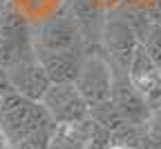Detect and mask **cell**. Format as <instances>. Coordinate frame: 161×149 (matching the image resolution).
Here are the masks:
<instances>
[{
    "label": "cell",
    "instance_id": "obj_10",
    "mask_svg": "<svg viewBox=\"0 0 161 149\" xmlns=\"http://www.w3.org/2000/svg\"><path fill=\"white\" fill-rule=\"evenodd\" d=\"M139 45L146 49V54L152 58V62L161 69V25H148L146 31L139 36Z\"/></svg>",
    "mask_w": 161,
    "mask_h": 149
},
{
    "label": "cell",
    "instance_id": "obj_8",
    "mask_svg": "<svg viewBox=\"0 0 161 149\" xmlns=\"http://www.w3.org/2000/svg\"><path fill=\"white\" fill-rule=\"evenodd\" d=\"M110 100L116 107L119 116L123 118V122L132 125V127H143V122H146V118L150 116V109H152V105L128 82L125 74L119 80H114Z\"/></svg>",
    "mask_w": 161,
    "mask_h": 149
},
{
    "label": "cell",
    "instance_id": "obj_3",
    "mask_svg": "<svg viewBox=\"0 0 161 149\" xmlns=\"http://www.w3.org/2000/svg\"><path fill=\"white\" fill-rule=\"evenodd\" d=\"M40 105L45 107L49 120L54 125H78L87 120V102L78 94L74 82L49 85Z\"/></svg>",
    "mask_w": 161,
    "mask_h": 149
},
{
    "label": "cell",
    "instance_id": "obj_9",
    "mask_svg": "<svg viewBox=\"0 0 161 149\" xmlns=\"http://www.w3.org/2000/svg\"><path fill=\"white\" fill-rule=\"evenodd\" d=\"M80 56L76 49H67V51H49V54H40L38 62L43 65L47 78L52 85H60V82H74L80 69Z\"/></svg>",
    "mask_w": 161,
    "mask_h": 149
},
{
    "label": "cell",
    "instance_id": "obj_6",
    "mask_svg": "<svg viewBox=\"0 0 161 149\" xmlns=\"http://www.w3.org/2000/svg\"><path fill=\"white\" fill-rule=\"evenodd\" d=\"M76 45H78V27L72 13H65V11L54 13L40 27V33H38L40 54L67 51V49H76Z\"/></svg>",
    "mask_w": 161,
    "mask_h": 149
},
{
    "label": "cell",
    "instance_id": "obj_4",
    "mask_svg": "<svg viewBox=\"0 0 161 149\" xmlns=\"http://www.w3.org/2000/svg\"><path fill=\"white\" fill-rule=\"evenodd\" d=\"M5 71H7L11 89L20 96L29 98V100H36V102L43 100L45 91L52 85L45 69H43V65H40L38 60H31V58L14 62V65L5 67Z\"/></svg>",
    "mask_w": 161,
    "mask_h": 149
},
{
    "label": "cell",
    "instance_id": "obj_5",
    "mask_svg": "<svg viewBox=\"0 0 161 149\" xmlns=\"http://www.w3.org/2000/svg\"><path fill=\"white\" fill-rule=\"evenodd\" d=\"M125 78L154 107L159 96H161V69L152 62V58L146 54V49L141 45L132 54V60H130V65L125 69Z\"/></svg>",
    "mask_w": 161,
    "mask_h": 149
},
{
    "label": "cell",
    "instance_id": "obj_17",
    "mask_svg": "<svg viewBox=\"0 0 161 149\" xmlns=\"http://www.w3.org/2000/svg\"><path fill=\"white\" fill-rule=\"evenodd\" d=\"M154 107H159V109H161V96H159V100H157V105H154Z\"/></svg>",
    "mask_w": 161,
    "mask_h": 149
},
{
    "label": "cell",
    "instance_id": "obj_11",
    "mask_svg": "<svg viewBox=\"0 0 161 149\" xmlns=\"http://www.w3.org/2000/svg\"><path fill=\"white\" fill-rule=\"evenodd\" d=\"M141 131H143L146 138H150L154 142H161V109L159 107H152L150 109V116L146 118Z\"/></svg>",
    "mask_w": 161,
    "mask_h": 149
},
{
    "label": "cell",
    "instance_id": "obj_2",
    "mask_svg": "<svg viewBox=\"0 0 161 149\" xmlns=\"http://www.w3.org/2000/svg\"><path fill=\"white\" fill-rule=\"evenodd\" d=\"M78 94L83 96L87 107L98 102H105L112 96V85H114V74L112 65L103 54H87L80 60V69L74 80Z\"/></svg>",
    "mask_w": 161,
    "mask_h": 149
},
{
    "label": "cell",
    "instance_id": "obj_14",
    "mask_svg": "<svg viewBox=\"0 0 161 149\" xmlns=\"http://www.w3.org/2000/svg\"><path fill=\"white\" fill-rule=\"evenodd\" d=\"M139 149H161V142H154L150 138L143 136V131H141V140H139Z\"/></svg>",
    "mask_w": 161,
    "mask_h": 149
},
{
    "label": "cell",
    "instance_id": "obj_13",
    "mask_svg": "<svg viewBox=\"0 0 161 149\" xmlns=\"http://www.w3.org/2000/svg\"><path fill=\"white\" fill-rule=\"evenodd\" d=\"M146 13H148V23L161 25V0H152L146 9Z\"/></svg>",
    "mask_w": 161,
    "mask_h": 149
},
{
    "label": "cell",
    "instance_id": "obj_7",
    "mask_svg": "<svg viewBox=\"0 0 161 149\" xmlns=\"http://www.w3.org/2000/svg\"><path fill=\"white\" fill-rule=\"evenodd\" d=\"M103 42H105V51H108V60L112 67L119 69H128L134 49L139 47V36L134 31V27L128 20H110L105 33H103Z\"/></svg>",
    "mask_w": 161,
    "mask_h": 149
},
{
    "label": "cell",
    "instance_id": "obj_16",
    "mask_svg": "<svg viewBox=\"0 0 161 149\" xmlns=\"http://www.w3.org/2000/svg\"><path fill=\"white\" fill-rule=\"evenodd\" d=\"M47 149H67V147H65L63 142H58V140L52 136V138H49V142H47Z\"/></svg>",
    "mask_w": 161,
    "mask_h": 149
},
{
    "label": "cell",
    "instance_id": "obj_1",
    "mask_svg": "<svg viewBox=\"0 0 161 149\" xmlns=\"http://www.w3.org/2000/svg\"><path fill=\"white\" fill-rule=\"evenodd\" d=\"M45 107L36 100H29L16 91L0 96V131L7 145H14L23 138H29L40 131L54 129Z\"/></svg>",
    "mask_w": 161,
    "mask_h": 149
},
{
    "label": "cell",
    "instance_id": "obj_15",
    "mask_svg": "<svg viewBox=\"0 0 161 149\" xmlns=\"http://www.w3.org/2000/svg\"><path fill=\"white\" fill-rule=\"evenodd\" d=\"M103 149H132V147H128V145H121V142H116V140H112V138H110V142H108Z\"/></svg>",
    "mask_w": 161,
    "mask_h": 149
},
{
    "label": "cell",
    "instance_id": "obj_12",
    "mask_svg": "<svg viewBox=\"0 0 161 149\" xmlns=\"http://www.w3.org/2000/svg\"><path fill=\"white\" fill-rule=\"evenodd\" d=\"M52 134H54V129L34 134V136H29V138H23V140L9 145V149H47V142H49Z\"/></svg>",
    "mask_w": 161,
    "mask_h": 149
}]
</instances>
